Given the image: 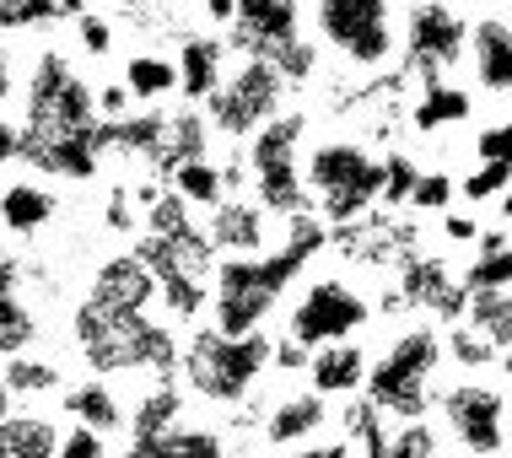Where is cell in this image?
I'll return each instance as SVG.
<instances>
[{
  "label": "cell",
  "mask_w": 512,
  "mask_h": 458,
  "mask_svg": "<svg viewBox=\"0 0 512 458\" xmlns=\"http://www.w3.org/2000/svg\"><path fill=\"white\" fill-rule=\"evenodd\" d=\"M195 6L211 22V33H232V22H238V0H195Z\"/></svg>",
  "instance_id": "40"
},
{
  "label": "cell",
  "mask_w": 512,
  "mask_h": 458,
  "mask_svg": "<svg viewBox=\"0 0 512 458\" xmlns=\"http://www.w3.org/2000/svg\"><path fill=\"white\" fill-rule=\"evenodd\" d=\"M442 351H448V362H453V367H464V372L491 367L496 356H502V351H496V345H491L486 335H480L475 324H469V318H453V329L442 335Z\"/></svg>",
  "instance_id": "26"
},
{
  "label": "cell",
  "mask_w": 512,
  "mask_h": 458,
  "mask_svg": "<svg viewBox=\"0 0 512 458\" xmlns=\"http://www.w3.org/2000/svg\"><path fill=\"white\" fill-rule=\"evenodd\" d=\"M17 157H22V124L0 114V168H11Z\"/></svg>",
  "instance_id": "42"
},
{
  "label": "cell",
  "mask_w": 512,
  "mask_h": 458,
  "mask_svg": "<svg viewBox=\"0 0 512 458\" xmlns=\"http://www.w3.org/2000/svg\"><path fill=\"white\" fill-rule=\"evenodd\" d=\"M286 87L292 81L281 76V65L265 60V54H238L227 65V81L216 87V97L205 103V119L221 141L243 146L254 130H265L275 114H286Z\"/></svg>",
  "instance_id": "6"
},
{
  "label": "cell",
  "mask_w": 512,
  "mask_h": 458,
  "mask_svg": "<svg viewBox=\"0 0 512 458\" xmlns=\"http://www.w3.org/2000/svg\"><path fill=\"white\" fill-rule=\"evenodd\" d=\"M60 410L71 415V421L92 426V432H103V437L130 432V405L114 394V383H108V378H87V383L65 388V394H60Z\"/></svg>",
  "instance_id": "17"
},
{
  "label": "cell",
  "mask_w": 512,
  "mask_h": 458,
  "mask_svg": "<svg viewBox=\"0 0 512 458\" xmlns=\"http://www.w3.org/2000/svg\"><path fill=\"white\" fill-rule=\"evenodd\" d=\"M313 38L351 71H389L405 54V22L394 0H313Z\"/></svg>",
  "instance_id": "4"
},
{
  "label": "cell",
  "mask_w": 512,
  "mask_h": 458,
  "mask_svg": "<svg viewBox=\"0 0 512 458\" xmlns=\"http://www.w3.org/2000/svg\"><path fill=\"white\" fill-rule=\"evenodd\" d=\"M22 270L17 259H0V356H22L38 340V318L22 302Z\"/></svg>",
  "instance_id": "20"
},
{
  "label": "cell",
  "mask_w": 512,
  "mask_h": 458,
  "mask_svg": "<svg viewBox=\"0 0 512 458\" xmlns=\"http://www.w3.org/2000/svg\"><path fill=\"white\" fill-rule=\"evenodd\" d=\"M124 458H227V442H221V432H211V426L178 421L157 437H130Z\"/></svg>",
  "instance_id": "18"
},
{
  "label": "cell",
  "mask_w": 512,
  "mask_h": 458,
  "mask_svg": "<svg viewBox=\"0 0 512 458\" xmlns=\"http://www.w3.org/2000/svg\"><path fill=\"white\" fill-rule=\"evenodd\" d=\"M421 162L410 157V151H383V205H410L415 184H421Z\"/></svg>",
  "instance_id": "29"
},
{
  "label": "cell",
  "mask_w": 512,
  "mask_h": 458,
  "mask_svg": "<svg viewBox=\"0 0 512 458\" xmlns=\"http://www.w3.org/2000/svg\"><path fill=\"white\" fill-rule=\"evenodd\" d=\"M302 151H308V114L286 108L275 114L265 130H254L243 141V162H248V194L275 216H313V194L302 184Z\"/></svg>",
  "instance_id": "3"
},
{
  "label": "cell",
  "mask_w": 512,
  "mask_h": 458,
  "mask_svg": "<svg viewBox=\"0 0 512 458\" xmlns=\"http://www.w3.org/2000/svg\"><path fill=\"white\" fill-rule=\"evenodd\" d=\"M0 227H6V221H0Z\"/></svg>",
  "instance_id": "52"
},
{
  "label": "cell",
  "mask_w": 512,
  "mask_h": 458,
  "mask_svg": "<svg viewBox=\"0 0 512 458\" xmlns=\"http://www.w3.org/2000/svg\"><path fill=\"white\" fill-rule=\"evenodd\" d=\"M275 458H351V442H308V448H292V453H275Z\"/></svg>",
  "instance_id": "44"
},
{
  "label": "cell",
  "mask_w": 512,
  "mask_h": 458,
  "mask_svg": "<svg viewBox=\"0 0 512 458\" xmlns=\"http://www.w3.org/2000/svg\"><path fill=\"white\" fill-rule=\"evenodd\" d=\"M469 114H475V97L464 87H453V81H421V92H415V103H410V124L421 135L453 130V124H464Z\"/></svg>",
  "instance_id": "19"
},
{
  "label": "cell",
  "mask_w": 512,
  "mask_h": 458,
  "mask_svg": "<svg viewBox=\"0 0 512 458\" xmlns=\"http://www.w3.org/2000/svg\"><path fill=\"white\" fill-rule=\"evenodd\" d=\"M270 211L254 200V194H227V200L211 211V227H205V238H211L216 259L221 254H270Z\"/></svg>",
  "instance_id": "13"
},
{
  "label": "cell",
  "mask_w": 512,
  "mask_h": 458,
  "mask_svg": "<svg viewBox=\"0 0 512 458\" xmlns=\"http://www.w3.org/2000/svg\"><path fill=\"white\" fill-rule=\"evenodd\" d=\"M464 318L496 345V351L512 345V291H469Z\"/></svg>",
  "instance_id": "25"
},
{
  "label": "cell",
  "mask_w": 512,
  "mask_h": 458,
  "mask_svg": "<svg viewBox=\"0 0 512 458\" xmlns=\"http://www.w3.org/2000/svg\"><path fill=\"white\" fill-rule=\"evenodd\" d=\"M119 81L130 87V97L141 108H157V103H168V97H178V60H173V54L141 49V54H130V60H124Z\"/></svg>",
  "instance_id": "22"
},
{
  "label": "cell",
  "mask_w": 512,
  "mask_h": 458,
  "mask_svg": "<svg viewBox=\"0 0 512 458\" xmlns=\"http://www.w3.org/2000/svg\"><path fill=\"white\" fill-rule=\"evenodd\" d=\"M496 458H512V453H496Z\"/></svg>",
  "instance_id": "51"
},
{
  "label": "cell",
  "mask_w": 512,
  "mask_h": 458,
  "mask_svg": "<svg viewBox=\"0 0 512 458\" xmlns=\"http://www.w3.org/2000/svg\"><path fill=\"white\" fill-rule=\"evenodd\" d=\"M0 221H6V232H17V238H38L54 221V194L38 184V178H17V184L0 189Z\"/></svg>",
  "instance_id": "21"
},
{
  "label": "cell",
  "mask_w": 512,
  "mask_h": 458,
  "mask_svg": "<svg viewBox=\"0 0 512 458\" xmlns=\"http://www.w3.org/2000/svg\"><path fill=\"white\" fill-rule=\"evenodd\" d=\"M442 362H448V351H442V335L432 324L399 329L383 345V356L372 362L362 399H372L389 421H421L426 405H432V378Z\"/></svg>",
  "instance_id": "5"
},
{
  "label": "cell",
  "mask_w": 512,
  "mask_h": 458,
  "mask_svg": "<svg viewBox=\"0 0 512 458\" xmlns=\"http://www.w3.org/2000/svg\"><path fill=\"white\" fill-rule=\"evenodd\" d=\"M135 108H141V103L130 97V87H124V81H103V87H98V119H103V124L130 119Z\"/></svg>",
  "instance_id": "38"
},
{
  "label": "cell",
  "mask_w": 512,
  "mask_h": 458,
  "mask_svg": "<svg viewBox=\"0 0 512 458\" xmlns=\"http://www.w3.org/2000/svg\"><path fill=\"white\" fill-rule=\"evenodd\" d=\"M76 44L87 60H108L114 54V22L98 17V11H87V17H76Z\"/></svg>",
  "instance_id": "35"
},
{
  "label": "cell",
  "mask_w": 512,
  "mask_h": 458,
  "mask_svg": "<svg viewBox=\"0 0 512 458\" xmlns=\"http://www.w3.org/2000/svg\"><path fill=\"white\" fill-rule=\"evenodd\" d=\"M502 189H512V173L502 168V162H480V168H469L459 178V200H469V205H486Z\"/></svg>",
  "instance_id": "32"
},
{
  "label": "cell",
  "mask_w": 512,
  "mask_h": 458,
  "mask_svg": "<svg viewBox=\"0 0 512 458\" xmlns=\"http://www.w3.org/2000/svg\"><path fill=\"white\" fill-rule=\"evenodd\" d=\"M496 362H502V372L512 378V345H502V356H496Z\"/></svg>",
  "instance_id": "49"
},
{
  "label": "cell",
  "mask_w": 512,
  "mask_h": 458,
  "mask_svg": "<svg viewBox=\"0 0 512 458\" xmlns=\"http://www.w3.org/2000/svg\"><path fill=\"white\" fill-rule=\"evenodd\" d=\"M512 238H507V232L502 227H491V232H480V238H475V254H496V248H507Z\"/></svg>",
  "instance_id": "45"
},
{
  "label": "cell",
  "mask_w": 512,
  "mask_h": 458,
  "mask_svg": "<svg viewBox=\"0 0 512 458\" xmlns=\"http://www.w3.org/2000/svg\"><path fill=\"white\" fill-rule=\"evenodd\" d=\"M17 410V394H11V383H6V372H0V421Z\"/></svg>",
  "instance_id": "46"
},
{
  "label": "cell",
  "mask_w": 512,
  "mask_h": 458,
  "mask_svg": "<svg viewBox=\"0 0 512 458\" xmlns=\"http://www.w3.org/2000/svg\"><path fill=\"white\" fill-rule=\"evenodd\" d=\"M469 54V22L448 0H415L405 11V71L421 81H442V71H453Z\"/></svg>",
  "instance_id": "8"
},
{
  "label": "cell",
  "mask_w": 512,
  "mask_h": 458,
  "mask_svg": "<svg viewBox=\"0 0 512 458\" xmlns=\"http://www.w3.org/2000/svg\"><path fill=\"white\" fill-rule=\"evenodd\" d=\"M308 27V6L302 0H238V22H232V49L238 54H265L275 60L286 44H297V38Z\"/></svg>",
  "instance_id": "10"
},
{
  "label": "cell",
  "mask_w": 512,
  "mask_h": 458,
  "mask_svg": "<svg viewBox=\"0 0 512 458\" xmlns=\"http://www.w3.org/2000/svg\"><path fill=\"white\" fill-rule=\"evenodd\" d=\"M0 372H6V383H11V394H54V388H60V367H54V362H44V356H6V367H0Z\"/></svg>",
  "instance_id": "27"
},
{
  "label": "cell",
  "mask_w": 512,
  "mask_h": 458,
  "mask_svg": "<svg viewBox=\"0 0 512 458\" xmlns=\"http://www.w3.org/2000/svg\"><path fill=\"white\" fill-rule=\"evenodd\" d=\"M507 448H512V426H507Z\"/></svg>",
  "instance_id": "50"
},
{
  "label": "cell",
  "mask_w": 512,
  "mask_h": 458,
  "mask_svg": "<svg viewBox=\"0 0 512 458\" xmlns=\"http://www.w3.org/2000/svg\"><path fill=\"white\" fill-rule=\"evenodd\" d=\"M469 71H475L480 92L512 97V22L507 17H480L469 27Z\"/></svg>",
  "instance_id": "15"
},
{
  "label": "cell",
  "mask_w": 512,
  "mask_h": 458,
  "mask_svg": "<svg viewBox=\"0 0 512 458\" xmlns=\"http://www.w3.org/2000/svg\"><path fill=\"white\" fill-rule=\"evenodd\" d=\"M227 38L221 33H184L178 38V97L189 108H205L216 97V87L227 81Z\"/></svg>",
  "instance_id": "14"
},
{
  "label": "cell",
  "mask_w": 512,
  "mask_h": 458,
  "mask_svg": "<svg viewBox=\"0 0 512 458\" xmlns=\"http://www.w3.org/2000/svg\"><path fill=\"white\" fill-rule=\"evenodd\" d=\"M367 372H372V362L356 340L318 345L308 356V383H313V394H324V399H356L367 388Z\"/></svg>",
  "instance_id": "16"
},
{
  "label": "cell",
  "mask_w": 512,
  "mask_h": 458,
  "mask_svg": "<svg viewBox=\"0 0 512 458\" xmlns=\"http://www.w3.org/2000/svg\"><path fill=\"white\" fill-rule=\"evenodd\" d=\"M389 458H442V442H437L432 426H426V415L421 421H394L389 426Z\"/></svg>",
  "instance_id": "31"
},
{
  "label": "cell",
  "mask_w": 512,
  "mask_h": 458,
  "mask_svg": "<svg viewBox=\"0 0 512 458\" xmlns=\"http://www.w3.org/2000/svg\"><path fill=\"white\" fill-rule=\"evenodd\" d=\"M496 205H502V221H512V189H502V194H496Z\"/></svg>",
  "instance_id": "48"
},
{
  "label": "cell",
  "mask_w": 512,
  "mask_h": 458,
  "mask_svg": "<svg viewBox=\"0 0 512 458\" xmlns=\"http://www.w3.org/2000/svg\"><path fill=\"white\" fill-rule=\"evenodd\" d=\"M367 324H372V297L356 281H345V275H308L297 302L286 308V335L308 345V351L356 340Z\"/></svg>",
  "instance_id": "7"
},
{
  "label": "cell",
  "mask_w": 512,
  "mask_h": 458,
  "mask_svg": "<svg viewBox=\"0 0 512 458\" xmlns=\"http://www.w3.org/2000/svg\"><path fill=\"white\" fill-rule=\"evenodd\" d=\"M270 362H275V340L265 329H254V335H221V329L200 324L195 335L184 340L178 372H184V388L200 405L238 410V405H248V394L259 388V378L270 372Z\"/></svg>",
  "instance_id": "2"
},
{
  "label": "cell",
  "mask_w": 512,
  "mask_h": 458,
  "mask_svg": "<svg viewBox=\"0 0 512 458\" xmlns=\"http://www.w3.org/2000/svg\"><path fill=\"white\" fill-rule=\"evenodd\" d=\"M54 458H108V437L103 432H92V426H81L71 421L65 426V437H60V453Z\"/></svg>",
  "instance_id": "36"
},
{
  "label": "cell",
  "mask_w": 512,
  "mask_h": 458,
  "mask_svg": "<svg viewBox=\"0 0 512 458\" xmlns=\"http://www.w3.org/2000/svg\"><path fill=\"white\" fill-rule=\"evenodd\" d=\"M453 200H459V178H453V173H442V168L421 173V184H415V194H410V205H415V211H432V216L453 211Z\"/></svg>",
  "instance_id": "33"
},
{
  "label": "cell",
  "mask_w": 512,
  "mask_h": 458,
  "mask_svg": "<svg viewBox=\"0 0 512 458\" xmlns=\"http://www.w3.org/2000/svg\"><path fill=\"white\" fill-rule=\"evenodd\" d=\"M302 184L313 194V211L335 227H351L383 205V157L356 135H324L302 151Z\"/></svg>",
  "instance_id": "1"
},
{
  "label": "cell",
  "mask_w": 512,
  "mask_h": 458,
  "mask_svg": "<svg viewBox=\"0 0 512 458\" xmlns=\"http://www.w3.org/2000/svg\"><path fill=\"white\" fill-rule=\"evenodd\" d=\"M475 157H480V162H502V168L512 173V119L486 124V130L475 135Z\"/></svg>",
  "instance_id": "37"
},
{
  "label": "cell",
  "mask_w": 512,
  "mask_h": 458,
  "mask_svg": "<svg viewBox=\"0 0 512 458\" xmlns=\"http://www.w3.org/2000/svg\"><path fill=\"white\" fill-rule=\"evenodd\" d=\"M87 297H92V302H103V308L151 313V302L162 297V281H157V270L146 265L141 248H119V254H108L103 265L92 270Z\"/></svg>",
  "instance_id": "11"
},
{
  "label": "cell",
  "mask_w": 512,
  "mask_h": 458,
  "mask_svg": "<svg viewBox=\"0 0 512 458\" xmlns=\"http://www.w3.org/2000/svg\"><path fill=\"white\" fill-rule=\"evenodd\" d=\"M329 421H335V410H329L324 394H281L275 405L265 410V421H259V442H265L270 453H292V448H308L329 432Z\"/></svg>",
  "instance_id": "12"
},
{
  "label": "cell",
  "mask_w": 512,
  "mask_h": 458,
  "mask_svg": "<svg viewBox=\"0 0 512 458\" xmlns=\"http://www.w3.org/2000/svg\"><path fill=\"white\" fill-rule=\"evenodd\" d=\"M189 211H195V205H189L184 194L162 189V200L146 211V232H151V238H184V232H195V221H189Z\"/></svg>",
  "instance_id": "30"
},
{
  "label": "cell",
  "mask_w": 512,
  "mask_h": 458,
  "mask_svg": "<svg viewBox=\"0 0 512 458\" xmlns=\"http://www.w3.org/2000/svg\"><path fill=\"white\" fill-rule=\"evenodd\" d=\"M17 92H22V81H17V54L0 44V108H6Z\"/></svg>",
  "instance_id": "43"
},
{
  "label": "cell",
  "mask_w": 512,
  "mask_h": 458,
  "mask_svg": "<svg viewBox=\"0 0 512 458\" xmlns=\"http://www.w3.org/2000/svg\"><path fill=\"white\" fill-rule=\"evenodd\" d=\"M308 345H297L292 335H281L275 340V362H270V372H308Z\"/></svg>",
  "instance_id": "39"
},
{
  "label": "cell",
  "mask_w": 512,
  "mask_h": 458,
  "mask_svg": "<svg viewBox=\"0 0 512 458\" xmlns=\"http://www.w3.org/2000/svg\"><path fill=\"white\" fill-rule=\"evenodd\" d=\"M38 22H60V0H0V33H22Z\"/></svg>",
  "instance_id": "34"
},
{
  "label": "cell",
  "mask_w": 512,
  "mask_h": 458,
  "mask_svg": "<svg viewBox=\"0 0 512 458\" xmlns=\"http://www.w3.org/2000/svg\"><path fill=\"white\" fill-rule=\"evenodd\" d=\"M464 291H512V243L496 248V254H475L469 270L459 275Z\"/></svg>",
  "instance_id": "28"
},
{
  "label": "cell",
  "mask_w": 512,
  "mask_h": 458,
  "mask_svg": "<svg viewBox=\"0 0 512 458\" xmlns=\"http://www.w3.org/2000/svg\"><path fill=\"white\" fill-rule=\"evenodd\" d=\"M65 17H87V0H60V22Z\"/></svg>",
  "instance_id": "47"
},
{
  "label": "cell",
  "mask_w": 512,
  "mask_h": 458,
  "mask_svg": "<svg viewBox=\"0 0 512 458\" xmlns=\"http://www.w3.org/2000/svg\"><path fill=\"white\" fill-rule=\"evenodd\" d=\"M442 238H448V243H475L480 238V221L459 216V211H442Z\"/></svg>",
  "instance_id": "41"
},
{
  "label": "cell",
  "mask_w": 512,
  "mask_h": 458,
  "mask_svg": "<svg viewBox=\"0 0 512 458\" xmlns=\"http://www.w3.org/2000/svg\"><path fill=\"white\" fill-rule=\"evenodd\" d=\"M168 189L184 194L195 211H216V205L227 200V173H221L216 157H189L168 173Z\"/></svg>",
  "instance_id": "24"
},
{
  "label": "cell",
  "mask_w": 512,
  "mask_h": 458,
  "mask_svg": "<svg viewBox=\"0 0 512 458\" xmlns=\"http://www.w3.org/2000/svg\"><path fill=\"white\" fill-rule=\"evenodd\" d=\"M60 421L54 415H6L0 421V458H54L60 453Z\"/></svg>",
  "instance_id": "23"
},
{
  "label": "cell",
  "mask_w": 512,
  "mask_h": 458,
  "mask_svg": "<svg viewBox=\"0 0 512 458\" xmlns=\"http://www.w3.org/2000/svg\"><path fill=\"white\" fill-rule=\"evenodd\" d=\"M437 410H442V421H448V432L464 453H475V458L507 453V394L502 388L459 378L453 388H442Z\"/></svg>",
  "instance_id": "9"
}]
</instances>
